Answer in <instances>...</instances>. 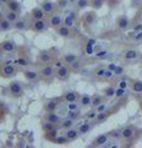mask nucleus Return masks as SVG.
Here are the masks:
<instances>
[{
    "label": "nucleus",
    "mask_w": 142,
    "mask_h": 148,
    "mask_svg": "<svg viewBox=\"0 0 142 148\" xmlns=\"http://www.w3.org/2000/svg\"><path fill=\"white\" fill-rule=\"evenodd\" d=\"M0 49H1L5 54H10V53L16 52L17 45L12 40H4L3 42L0 43Z\"/></svg>",
    "instance_id": "11"
},
{
    "label": "nucleus",
    "mask_w": 142,
    "mask_h": 148,
    "mask_svg": "<svg viewBox=\"0 0 142 148\" xmlns=\"http://www.w3.org/2000/svg\"><path fill=\"white\" fill-rule=\"evenodd\" d=\"M71 141L68 140L66 137V135H58L57 138L53 141V143H56V145H59V146H63V145H68Z\"/></svg>",
    "instance_id": "41"
},
{
    "label": "nucleus",
    "mask_w": 142,
    "mask_h": 148,
    "mask_svg": "<svg viewBox=\"0 0 142 148\" xmlns=\"http://www.w3.org/2000/svg\"><path fill=\"white\" fill-rule=\"evenodd\" d=\"M24 77L27 82H36L40 79V73L34 68H25L24 69Z\"/></svg>",
    "instance_id": "12"
},
{
    "label": "nucleus",
    "mask_w": 142,
    "mask_h": 148,
    "mask_svg": "<svg viewBox=\"0 0 142 148\" xmlns=\"http://www.w3.org/2000/svg\"><path fill=\"white\" fill-rule=\"evenodd\" d=\"M53 67L54 68H56V71H57V69H59V68H62L63 66H64V61H63V59L62 58H56V59H54V61H53Z\"/></svg>",
    "instance_id": "48"
},
{
    "label": "nucleus",
    "mask_w": 142,
    "mask_h": 148,
    "mask_svg": "<svg viewBox=\"0 0 142 148\" xmlns=\"http://www.w3.org/2000/svg\"><path fill=\"white\" fill-rule=\"evenodd\" d=\"M63 100L66 101V103H71V101H78L79 99V94H78L77 91H66L64 94L62 95Z\"/></svg>",
    "instance_id": "27"
},
{
    "label": "nucleus",
    "mask_w": 142,
    "mask_h": 148,
    "mask_svg": "<svg viewBox=\"0 0 142 148\" xmlns=\"http://www.w3.org/2000/svg\"><path fill=\"white\" fill-rule=\"evenodd\" d=\"M74 24V16H66L64 18V25H67L68 27H72Z\"/></svg>",
    "instance_id": "51"
},
{
    "label": "nucleus",
    "mask_w": 142,
    "mask_h": 148,
    "mask_svg": "<svg viewBox=\"0 0 142 148\" xmlns=\"http://www.w3.org/2000/svg\"><path fill=\"white\" fill-rule=\"evenodd\" d=\"M75 123H77V121H74V120H72V119L66 116V117L62 119L61 122H59L58 127L61 128V130H68V128H71V127H74Z\"/></svg>",
    "instance_id": "25"
},
{
    "label": "nucleus",
    "mask_w": 142,
    "mask_h": 148,
    "mask_svg": "<svg viewBox=\"0 0 142 148\" xmlns=\"http://www.w3.org/2000/svg\"><path fill=\"white\" fill-rule=\"evenodd\" d=\"M30 16H31V18H36V20H42V18L47 17V14L43 11V9L41 8V6H36V8H34L32 10H31Z\"/></svg>",
    "instance_id": "20"
},
{
    "label": "nucleus",
    "mask_w": 142,
    "mask_h": 148,
    "mask_svg": "<svg viewBox=\"0 0 142 148\" xmlns=\"http://www.w3.org/2000/svg\"><path fill=\"white\" fill-rule=\"evenodd\" d=\"M131 90L136 94H142V80H132Z\"/></svg>",
    "instance_id": "34"
},
{
    "label": "nucleus",
    "mask_w": 142,
    "mask_h": 148,
    "mask_svg": "<svg viewBox=\"0 0 142 148\" xmlns=\"http://www.w3.org/2000/svg\"><path fill=\"white\" fill-rule=\"evenodd\" d=\"M109 135H110V138H120L121 137V133L119 130H114V131L109 132Z\"/></svg>",
    "instance_id": "53"
},
{
    "label": "nucleus",
    "mask_w": 142,
    "mask_h": 148,
    "mask_svg": "<svg viewBox=\"0 0 142 148\" xmlns=\"http://www.w3.org/2000/svg\"><path fill=\"white\" fill-rule=\"evenodd\" d=\"M129 85H131V80L129 79V78H126V77H121L120 80L117 82V86L122 88V89H127Z\"/></svg>",
    "instance_id": "40"
},
{
    "label": "nucleus",
    "mask_w": 142,
    "mask_h": 148,
    "mask_svg": "<svg viewBox=\"0 0 142 148\" xmlns=\"http://www.w3.org/2000/svg\"><path fill=\"white\" fill-rule=\"evenodd\" d=\"M83 21H84V24H85V26L86 25H91L93 22L95 21V14L94 12H86V14H84V16H83Z\"/></svg>",
    "instance_id": "37"
},
{
    "label": "nucleus",
    "mask_w": 142,
    "mask_h": 148,
    "mask_svg": "<svg viewBox=\"0 0 142 148\" xmlns=\"http://www.w3.org/2000/svg\"><path fill=\"white\" fill-rule=\"evenodd\" d=\"M123 72H125V69H123V67H121V66H117L116 69L114 71V73H115V77H121L123 74Z\"/></svg>",
    "instance_id": "52"
},
{
    "label": "nucleus",
    "mask_w": 142,
    "mask_h": 148,
    "mask_svg": "<svg viewBox=\"0 0 142 148\" xmlns=\"http://www.w3.org/2000/svg\"><path fill=\"white\" fill-rule=\"evenodd\" d=\"M40 73V79L45 82H51L53 78H56V68L53 67V64H43L42 67L38 69Z\"/></svg>",
    "instance_id": "1"
},
{
    "label": "nucleus",
    "mask_w": 142,
    "mask_h": 148,
    "mask_svg": "<svg viewBox=\"0 0 142 148\" xmlns=\"http://www.w3.org/2000/svg\"><path fill=\"white\" fill-rule=\"evenodd\" d=\"M14 64H15L17 68H24L25 69L31 64V61H30L29 57H26V56H24V54H20L19 57L14 61Z\"/></svg>",
    "instance_id": "17"
},
{
    "label": "nucleus",
    "mask_w": 142,
    "mask_h": 148,
    "mask_svg": "<svg viewBox=\"0 0 142 148\" xmlns=\"http://www.w3.org/2000/svg\"><path fill=\"white\" fill-rule=\"evenodd\" d=\"M12 29H14V22L8 20L6 17H3L1 20H0V31L1 32H9Z\"/></svg>",
    "instance_id": "26"
},
{
    "label": "nucleus",
    "mask_w": 142,
    "mask_h": 148,
    "mask_svg": "<svg viewBox=\"0 0 142 148\" xmlns=\"http://www.w3.org/2000/svg\"><path fill=\"white\" fill-rule=\"evenodd\" d=\"M141 104H142V96H141Z\"/></svg>",
    "instance_id": "61"
},
{
    "label": "nucleus",
    "mask_w": 142,
    "mask_h": 148,
    "mask_svg": "<svg viewBox=\"0 0 142 148\" xmlns=\"http://www.w3.org/2000/svg\"><path fill=\"white\" fill-rule=\"evenodd\" d=\"M54 54H53V49H47V51H41L38 54V62L41 64H49L53 63L54 61Z\"/></svg>",
    "instance_id": "9"
},
{
    "label": "nucleus",
    "mask_w": 142,
    "mask_h": 148,
    "mask_svg": "<svg viewBox=\"0 0 142 148\" xmlns=\"http://www.w3.org/2000/svg\"><path fill=\"white\" fill-rule=\"evenodd\" d=\"M132 40L139 42V41H142V31L136 32V35H132Z\"/></svg>",
    "instance_id": "54"
},
{
    "label": "nucleus",
    "mask_w": 142,
    "mask_h": 148,
    "mask_svg": "<svg viewBox=\"0 0 142 148\" xmlns=\"http://www.w3.org/2000/svg\"><path fill=\"white\" fill-rule=\"evenodd\" d=\"M56 127H57L56 125L52 123V122H49V121H47V120H42V121H41V128H42V131L45 133L52 131V130H54Z\"/></svg>",
    "instance_id": "29"
},
{
    "label": "nucleus",
    "mask_w": 142,
    "mask_h": 148,
    "mask_svg": "<svg viewBox=\"0 0 142 148\" xmlns=\"http://www.w3.org/2000/svg\"><path fill=\"white\" fill-rule=\"evenodd\" d=\"M95 126V122L94 121H89V120H84V121H77L75 123V127L79 130V133L80 135H86L89 133L91 130L94 128Z\"/></svg>",
    "instance_id": "6"
},
{
    "label": "nucleus",
    "mask_w": 142,
    "mask_h": 148,
    "mask_svg": "<svg viewBox=\"0 0 142 148\" xmlns=\"http://www.w3.org/2000/svg\"><path fill=\"white\" fill-rule=\"evenodd\" d=\"M62 59L64 61V63L67 64V66H69V64H72L74 61H77L78 59V56L74 54V53H66L62 56Z\"/></svg>",
    "instance_id": "33"
},
{
    "label": "nucleus",
    "mask_w": 142,
    "mask_h": 148,
    "mask_svg": "<svg viewBox=\"0 0 142 148\" xmlns=\"http://www.w3.org/2000/svg\"><path fill=\"white\" fill-rule=\"evenodd\" d=\"M64 135H66V137L68 138V140L72 142V141L77 140V138L80 136V133H79V130L74 126V127H71L68 130H64Z\"/></svg>",
    "instance_id": "23"
},
{
    "label": "nucleus",
    "mask_w": 142,
    "mask_h": 148,
    "mask_svg": "<svg viewBox=\"0 0 142 148\" xmlns=\"http://www.w3.org/2000/svg\"><path fill=\"white\" fill-rule=\"evenodd\" d=\"M58 128H59V127H56L54 130H52V131H49V132H47V133H45V137L47 138L48 141L53 142V141L57 138V136H58Z\"/></svg>",
    "instance_id": "42"
},
{
    "label": "nucleus",
    "mask_w": 142,
    "mask_h": 148,
    "mask_svg": "<svg viewBox=\"0 0 142 148\" xmlns=\"http://www.w3.org/2000/svg\"><path fill=\"white\" fill-rule=\"evenodd\" d=\"M62 119H63V117L59 116V115L56 112V111H51V112H45V115H43V120H47V121L54 123L56 126H58L59 122L62 121Z\"/></svg>",
    "instance_id": "16"
},
{
    "label": "nucleus",
    "mask_w": 142,
    "mask_h": 148,
    "mask_svg": "<svg viewBox=\"0 0 142 148\" xmlns=\"http://www.w3.org/2000/svg\"><path fill=\"white\" fill-rule=\"evenodd\" d=\"M40 6L43 9V11L47 14V16H48V15H51V14L56 12L57 4L53 3V1H51V0H43V1L40 4Z\"/></svg>",
    "instance_id": "15"
},
{
    "label": "nucleus",
    "mask_w": 142,
    "mask_h": 148,
    "mask_svg": "<svg viewBox=\"0 0 142 148\" xmlns=\"http://www.w3.org/2000/svg\"><path fill=\"white\" fill-rule=\"evenodd\" d=\"M108 109H109V104H108V103H105V101H104V103H102L100 105H98L97 108H95V110H97L98 112H103V111L108 110Z\"/></svg>",
    "instance_id": "49"
},
{
    "label": "nucleus",
    "mask_w": 142,
    "mask_h": 148,
    "mask_svg": "<svg viewBox=\"0 0 142 148\" xmlns=\"http://www.w3.org/2000/svg\"><path fill=\"white\" fill-rule=\"evenodd\" d=\"M120 133H121V138L123 141L129 142V141H132L135 138V135H136V130L132 125H127V126H123L121 130H120Z\"/></svg>",
    "instance_id": "8"
},
{
    "label": "nucleus",
    "mask_w": 142,
    "mask_h": 148,
    "mask_svg": "<svg viewBox=\"0 0 142 148\" xmlns=\"http://www.w3.org/2000/svg\"><path fill=\"white\" fill-rule=\"evenodd\" d=\"M5 17L8 18V20H10L11 22H15L20 18V12L17 11H12V10H9V9H6L5 10Z\"/></svg>",
    "instance_id": "28"
},
{
    "label": "nucleus",
    "mask_w": 142,
    "mask_h": 148,
    "mask_svg": "<svg viewBox=\"0 0 142 148\" xmlns=\"http://www.w3.org/2000/svg\"><path fill=\"white\" fill-rule=\"evenodd\" d=\"M116 25H117V29L121 30V31H125L130 27V18L127 17L126 15H122L117 18L116 21Z\"/></svg>",
    "instance_id": "21"
},
{
    "label": "nucleus",
    "mask_w": 142,
    "mask_h": 148,
    "mask_svg": "<svg viewBox=\"0 0 142 148\" xmlns=\"http://www.w3.org/2000/svg\"><path fill=\"white\" fill-rule=\"evenodd\" d=\"M72 73L73 72H72V69L69 68V66L64 64L62 68H59V69L56 71V78H57V80H59V82H67L71 78Z\"/></svg>",
    "instance_id": "7"
},
{
    "label": "nucleus",
    "mask_w": 142,
    "mask_h": 148,
    "mask_svg": "<svg viewBox=\"0 0 142 148\" xmlns=\"http://www.w3.org/2000/svg\"><path fill=\"white\" fill-rule=\"evenodd\" d=\"M105 99H106V98H105L104 95H94L93 99H91V106H90V108H94V109H95L98 105H100L102 103H104Z\"/></svg>",
    "instance_id": "35"
},
{
    "label": "nucleus",
    "mask_w": 142,
    "mask_h": 148,
    "mask_svg": "<svg viewBox=\"0 0 142 148\" xmlns=\"http://www.w3.org/2000/svg\"><path fill=\"white\" fill-rule=\"evenodd\" d=\"M105 72H106V68H105V67H98V68L93 72V75H94V78H95L97 80H104Z\"/></svg>",
    "instance_id": "30"
},
{
    "label": "nucleus",
    "mask_w": 142,
    "mask_h": 148,
    "mask_svg": "<svg viewBox=\"0 0 142 148\" xmlns=\"http://www.w3.org/2000/svg\"><path fill=\"white\" fill-rule=\"evenodd\" d=\"M140 56L141 53L139 52L137 49H126V51H123L122 52V58L125 59V61L127 62H131V61H136V59H139L140 58Z\"/></svg>",
    "instance_id": "14"
},
{
    "label": "nucleus",
    "mask_w": 142,
    "mask_h": 148,
    "mask_svg": "<svg viewBox=\"0 0 142 148\" xmlns=\"http://www.w3.org/2000/svg\"><path fill=\"white\" fill-rule=\"evenodd\" d=\"M24 94V85H22L21 82H16L14 80L9 84V88H8V95L10 98H14V99H17L22 96Z\"/></svg>",
    "instance_id": "4"
},
{
    "label": "nucleus",
    "mask_w": 142,
    "mask_h": 148,
    "mask_svg": "<svg viewBox=\"0 0 142 148\" xmlns=\"http://www.w3.org/2000/svg\"><path fill=\"white\" fill-rule=\"evenodd\" d=\"M109 52L108 51H99V52H97L94 54V58H97V59H104V58H106V57H109Z\"/></svg>",
    "instance_id": "47"
},
{
    "label": "nucleus",
    "mask_w": 142,
    "mask_h": 148,
    "mask_svg": "<svg viewBox=\"0 0 142 148\" xmlns=\"http://www.w3.org/2000/svg\"><path fill=\"white\" fill-rule=\"evenodd\" d=\"M4 54H5V53H4L3 51L0 49V67H1L3 63H4Z\"/></svg>",
    "instance_id": "57"
},
{
    "label": "nucleus",
    "mask_w": 142,
    "mask_h": 148,
    "mask_svg": "<svg viewBox=\"0 0 142 148\" xmlns=\"http://www.w3.org/2000/svg\"><path fill=\"white\" fill-rule=\"evenodd\" d=\"M110 140V135L108 133H102V135L97 136V138L93 141V143L90 145V147H104Z\"/></svg>",
    "instance_id": "13"
},
{
    "label": "nucleus",
    "mask_w": 142,
    "mask_h": 148,
    "mask_svg": "<svg viewBox=\"0 0 142 148\" xmlns=\"http://www.w3.org/2000/svg\"><path fill=\"white\" fill-rule=\"evenodd\" d=\"M114 77H115V73H114L113 71H110V69H108V68H106V72H105L104 79H105V80H111Z\"/></svg>",
    "instance_id": "50"
},
{
    "label": "nucleus",
    "mask_w": 142,
    "mask_h": 148,
    "mask_svg": "<svg viewBox=\"0 0 142 148\" xmlns=\"http://www.w3.org/2000/svg\"><path fill=\"white\" fill-rule=\"evenodd\" d=\"M6 9H9V10H12V11L20 12L21 11V5H20V3L17 1V0H10V1L6 4Z\"/></svg>",
    "instance_id": "31"
},
{
    "label": "nucleus",
    "mask_w": 142,
    "mask_h": 148,
    "mask_svg": "<svg viewBox=\"0 0 142 148\" xmlns=\"http://www.w3.org/2000/svg\"><path fill=\"white\" fill-rule=\"evenodd\" d=\"M97 115H98V111L95 110L94 108H91V109L88 111V112L84 115V119L89 120V121H94V120L97 119Z\"/></svg>",
    "instance_id": "43"
},
{
    "label": "nucleus",
    "mask_w": 142,
    "mask_h": 148,
    "mask_svg": "<svg viewBox=\"0 0 142 148\" xmlns=\"http://www.w3.org/2000/svg\"><path fill=\"white\" fill-rule=\"evenodd\" d=\"M9 1H10V0H0V3H1L3 5H6V4H8Z\"/></svg>",
    "instance_id": "59"
},
{
    "label": "nucleus",
    "mask_w": 142,
    "mask_h": 148,
    "mask_svg": "<svg viewBox=\"0 0 142 148\" xmlns=\"http://www.w3.org/2000/svg\"><path fill=\"white\" fill-rule=\"evenodd\" d=\"M47 21H48L49 27H52V29H54V30H56L57 27H59L61 25H63V17L59 12H53V14H51V15H48Z\"/></svg>",
    "instance_id": "10"
},
{
    "label": "nucleus",
    "mask_w": 142,
    "mask_h": 148,
    "mask_svg": "<svg viewBox=\"0 0 142 148\" xmlns=\"http://www.w3.org/2000/svg\"><path fill=\"white\" fill-rule=\"evenodd\" d=\"M14 29L16 31H26L27 29H30V22L26 18H19L17 21L14 22Z\"/></svg>",
    "instance_id": "22"
},
{
    "label": "nucleus",
    "mask_w": 142,
    "mask_h": 148,
    "mask_svg": "<svg viewBox=\"0 0 142 148\" xmlns=\"http://www.w3.org/2000/svg\"><path fill=\"white\" fill-rule=\"evenodd\" d=\"M88 6H90V0H77L75 1L77 10H84Z\"/></svg>",
    "instance_id": "39"
},
{
    "label": "nucleus",
    "mask_w": 142,
    "mask_h": 148,
    "mask_svg": "<svg viewBox=\"0 0 142 148\" xmlns=\"http://www.w3.org/2000/svg\"><path fill=\"white\" fill-rule=\"evenodd\" d=\"M67 117H69L74 121H79L82 119V114H80V110H75V111H72V110H68L67 112Z\"/></svg>",
    "instance_id": "38"
},
{
    "label": "nucleus",
    "mask_w": 142,
    "mask_h": 148,
    "mask_svg": "<svg viewBox=\"0 0 142 148\" xmlns=\"http://www.w3.org/2000/svg\"><path fill=\"white\" fill-rule=\"evenodd\" d=\"M4 115H5V111H4V109H3V106L0 105V120H1L3 117H4Z\"/></svg>",
    "instance_id": "58"
},
{
    "label": "nucleus",
    "mask_w": 142,
    "mask_h": 148,
    "mask_svg": "<svg viewBox=\"0 0 142 148\" xmlns=\"http://www.w3.org/2000/svg\"><path fill=\"white\" fill-rule=\"evenodd\" d=\"M17 74V68L12 63H3L0 67V77L5 78V79H11Z\"/></svg>",
    "instance_id": "5"
},
{
    "label": "nucleus",
    "mask_w": 142,
    "mask_h": 148,
    "mask_svg": "<svg viewBox=\"0 0 142 148\" xmlns=\"http://www.w3.org/2000/svg\"><path fill=\"white\" fill-rule=\"evenodd\" d=\"M1 6H3V4H1V3H0V11H1Z\"/></svg>",
    "instance_id": "60"
},
{
    "label": "nucleus",
    "mask_w": 142,
    "mask_h": 148,
    "mask_svg": "<svg viewBox=\"0 0 142 148\" xmlns=\"http://www.w3.org/2000/svg\"><path fill=\"white\" fill-rule=\"evenodd\" d=\"M56 34L59 37H63V38H69V37H72V35H73L71 27H68L67 25H61L59 27H57Z\"/></svg>",
    "instance_id": "19"
},
{
    "label": "nucleus",
    "mask_w": 142,
    "mask_h": 148,
    "mask_svg": "<svg viewBox=\"0 0 142 148\" xmlns=\"http://www.w3.org/2000/svg\"><path fill=\"white\" fill-rule=\"evenodd\" d=\"M48 21L46 18H42V20H36V18H31L30 21V30L36 32V34H43L48 30Z\"/></svg>",
    "instance_id": "2"
},
{
    "label": "nucleus",
    "mask_w": 142,
    "mask_h": 148,
    "mask_svg": "<svg viewBox=\"0 0 142 148\" xmlns=\"http://www.w3.org/2000/svg\"><path fill=\"white\" fill-rule=\"evenodd\" d=\"M83 67H84V64H83V62H82V61H79V59H77V61H74L72 64H69V68L72 69L73 73H79V72H82Z\"/></svg>",
    "instance_id": "32"
},
{
    "label": "nucleus",
    "mask_w": 142,
    "mask_h": 148,
    "mask_svg": "<svg viewBox=\"0 0 142 148\" xmlns=\"http://www.w3.org/2000/svg\"><path fill=\"white\" fill-rule=\"evenodd\" d=\"M113 114H114V110H113V109H108V110L103 111V112H98L97 119L94 120L95 125H99V123H102V122H104V121H106V120H108L110 116H111Z\"/></svg>",
    "instance_id": "18"
},
{
    "label": "nucleus",
    "mask_w": 142,
    "mask_h": 148,
    "mask_svg": "<svg viewBox=\"0 0 142 148\" xmlns=\"http://www.w3.org/2000/svg\"><path fill=\"white\" fill-rule=\"evenodd\" d=\"M82 106L79 105L78 101H71V103H67V110H72V111H75V110H80Z\"/></svg>",
    "instance_id": "46"
},
{
    "label": "nucleus",
    "mask_w": 142,
    "mask_h": 148,
    "mask_svg": "<svg viewBox=\"0 0 142 148\" xmlns=\"http://www.w3.org/2000/svg\"><path fill=\"white\" fill-rule=\"evenodd\" d=\"M105 0H90V8H93L94 10H99L104 5Z\"/></svg>",
    "instance_id": "44"
},
{
    "label": "nucleus",
    "mask_w": 142,
    "mask_h": 148,
    "mask_svg": "<svg viewBox=\"0 0 142 148\" xmlns=\"http://www.w3.org/2000/svg\"><path fill=\"white\" fill-rule=\"evenodd\" d=\"M116 67H117V64H115V63H110L109 64V66H108V69H110V71H115V69H116Z\"/></svg>",
    "instance_id": "56"
},
{
    "label": "nucleus",
    "mask_w": 142,
    "mask_h": 148,
    "mask_svg": "<svg viewBox=\"0 0 142 148\" xmlns=\"http://www.w3.org/2000/svg\"><path fill=\"white\" fill-rule=\"evenodd\" d=\"M134 31L135 32H139V31H142V24H137L134 26Z\"/></svg>",
    "instance_id": "55"
},
{
    "label": "nucleus",
    "mask_w": 142,
    "mask_h": 148,
    "mask_svg": "<svg viewBox=\"0 0 142 148\" xmlns=\"http://www.w3.org/2000/svg\"><path fill=\"white\" fill-rule=\"evenodd\" d=\"M91 99H93V96L89 95V94H82L79 96V99H78V103L82 108H90L91 106Z\"/></svg>",
    "instance_id": "24"
},
{
    "label": "nucleus",
    "mask_w": 142,
    "mask_h": 148,
    "mask_svg": "<svg viewBox=\"0 0 142 148\" xmlns=\"http://www.w3.org/2000/svg\"><path fill=\"white\" fill-rule=\"evenodd\" d=\"M63 98L58 96V98H51L47 99L43 103V111L45 112H51V111H57L63 104Z\"/></svg>",
    "instance_id": "3"
},
{
    "label": "nucleus",
    "mask_w": 142,
    "mask_h": 148,
    "mask_svg": "<svg viewBox=\"0 0 142 148\" xmlns=\"http://www.w3.org/2000/svg\"><path fill=\"white\" fill-rule=\"evenodd\" d=\"M115 88H114L113 85H110V86H108V88H105L104 89V91H103V94H104V96L106 99H113V98H115Z\"/></svg>",
    "instance_id": "36"
},
{
    "label": "nucleus",
    "mask_w": 142,
    "mask_h": 148,
    "mask_svg": "<svg viewBox=\"0 0 142 148\" xmlns=\"http://www.w3.org/2000/svg\"><path fill=\"white\" fill-rule=\"evenodd\" d=\"M127 95V89H122V88H116L115 90V98L117 99H121V98H125Z\"/></svg>",
    "instance_id": "45"
}]
</instances>
